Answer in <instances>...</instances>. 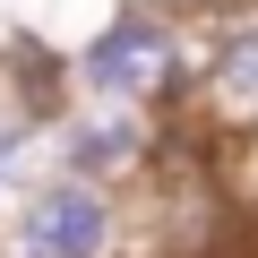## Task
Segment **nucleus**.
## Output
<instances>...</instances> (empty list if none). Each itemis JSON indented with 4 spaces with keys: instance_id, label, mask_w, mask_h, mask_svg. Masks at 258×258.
I'll list each match as a JSON object with an SVG mask.
<instances>
[{
    "instance_id": "1",
    "label": "nucleus",
    "mask_w": 258,
    "mask_h": 258,
    "mask_svg": "<svg viewBox=\"0 0 258 258\" xmlns=\"http://www.w3.org/2000/svg\"><path fill=\"white\" fill-rule=\"evenodd\" d=\"M138 198L120 181H86V172H26L0 207V258H120Z\"/></svg>"
},
{
    "instance_id": "2",
    "label": "nucleus",
    "mask_w": 258,
    "mask_h": 258,
    "mask_svg": "<svg viewBox=\"0 0 258 258\" xmlns=\"http://www.w3.org/2000/svg\"><path fill=\"white\" fill-rule=\"evenodd\" d=\"M189 69H198V35L172 9H120L69 60V78L95 103H138V112H189Z\"/></svg>"
},
{
    "instance_id": "3",
    "label": "nucleus",
    "mask_w": 258,
    "mask_h": 258,
    "mask_svg": "<svg viewBox=\"0 0 258 258\" xmlns=\"http://www.w3.org/2000/svg\"><path fill=\"white\" fill-rule=\"evenodd\" d=\"M43 155L60 172H86V181H147L155 155H164V112H138V103L52 112V147Z\"/></svg>"
},
{
    "instance_id": "4",
    "label": "nucleus",
    "mask_w": 258,
    "mask_h": 258,
    "mask_svg": "<svg viewBox=\"0 0 258 258\" xmlns=\"http://www.w3.org/2000/svg\"><path fill=\"white\" fill-rule=\"evenodd\" d=\"M189 103L215 129H258V9H232L189 69Z\"/></svg>"
},
{
    "instance_id": "5",
    "label": "nucleus",
    "mask_w": 258,
    "mask_h": 258,
    "mask_svg": "<svg viewBox=\"0 0 258 258\" xmlns=\"http://www.w3.org/2000/svg\"><path fill=\"white\" fill-rule=\"evenodd\" d=\"M43 147H52V103L43 95H9V78H0V207L43 164Z\"/></svg>"
},
{
    "instance_id": "6",
    "label": "nucleus",
    "mask_w": 258,
    "mask_h": 258,
    "mask_svg": "<svg viewBox=\"0 0 258 258\" xmlns=\"http://www.w3.org/2000/svg\"><path fill=\"white\" fill-rule=\"evenodd\" d=\"M155 258H232V249H207V241H189V249H155Z\"/></svg>"
}]
</instances>
